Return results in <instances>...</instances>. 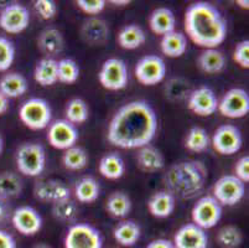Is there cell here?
<instances>
[{"label":"cell","mask_w":249,"mask_h":248,"mask_svg":"<svg viewBox=\"0 0 249 248\" xmlns=\"http://www.w3.org/2000/svg\"><path fill=\"white\" fill-rule=\"evenodd\" d=\"M110 3L112 4H115V5H119V6H123V5H128L129 4V1L128 0H124V1H121V0H119V1H118V0H113V1H110Z\"/></svg>","instance_id":"f907efd6"},{"label":"cell","mask_w":249,"mask_h":248,"mask_svg":"<svg viewBox=\"0 0 249 248\" xmlns=\"http://www.w3.org/2000/svg\"><path fill=\"white\" fill-rule=\"evenodd\" d=\"M34 78L41 87L53 86L57 81V61L52 57H44L38 61L34 70Z\"/></svg>","instance_id":"f546056e"},{"label":"cell","mask_w":249,"mask_h":248,"mask_svg":"<svg viewBox=\"0 0 249 248\" xmlns=\"http://www.w3.org/2000/svg\"><path fill=\"white\" fill-rule=\"evenodd\" d=\"M47 128V142L55 149L65 152L74 147L80 138L77 127L66 119L55 120Z\"/></svg>","instance_id":"4fadbf2b"},{"label":"cell","mask_w":249,"mask_h":248,"mask_svg":"<svg viewBox=\"0 0 249 248\" xmlns=\"http://www.w3.org/2000/svg\"><path fill=\"white\" fill-rule=\"evenodd\" d=\"M65 248H103V237L98 229L89 224H74L67 229Z\"/></svg>","instance_id":"8992f818"},{"label":"cell","mask_w":249,"mask_h":248,"mask_svg":"<svg viewBox=\"0 0 249 248\" xmlns=\"http://www.w3.org/2000/svg\"><path fill=\"white\" fill-rule=\"evenodd\" d=\"M185 35L197 46L217 49L227 38V21L221 11L206 1L194 3L185 11Z\"/></svg>","instance_id":"7a4b0ae2"},{"label":"cell","mask_w":249,"mask_h":248,"mask_svg":"<svg viewBox=\"0 0 249 248\" xmlns=\"http://www.w3.org/2000/svg\"><path fill=\"white\" fill-rule=\"evenodd\" d=\"M211 145L221 155H233L242 149L243 136H242L241 131L235 126L223 124L213 132Z\"/></svg>","instance_id":"7c38bea8"},{"label":"cell","mask_w":249,"mask_h":248,"mask_svg":"<svg viewBox=\"0 0 249 248\" xmlns=\"http://www.w3.org/2000/svg\"><path fill=\"white\" fill-rule=\"evenodd\" d=\"M187 107L192 113L200 117H210L218 109V98L212 88L201 86L191 91L187 99Z\"/></svg>","instance_id":"9a60e30c"},{"label":"cell","mask_w":249,"mask_h":248,"mask_svg":"<svg viewBox=\"0 0 249 248\" xmlns=\"http://www.w3.org/2000/svg\"><path fill=\"white\" fill-rule=\"evenodd\" d=\"M208 179V169L200 160H183L167 169L164 176L166 190L175 199L191 200L201 194Z\"/></svg>","instance_id":"3957f363"},{"label":"cell","mask_w":249,"mask_h":248,"mask_svg":"<svg viewBox=\"0 0 249 248\" xmlns=\"http://www.w3.org/2000/svg\"><path fill=\"white\" fill-rule=\"evenodd\" d=\"M15 60V46L13 41L0 36V72L8 71Z\"/></svg>","instance_id":"60d3db41"},{"label":"cell","mask_w":249,"mask_h":248,"mask_svg":"<svg viewBox=\"0 0 249 248\" xmlns=\"http://www.w3.org/2000/svg\"><path fill=\"white\" fill-rule=\"evenodd\" d=\"M166 97L171 101H181L191 93L190 91V83L185 79L174 78L169 82L165 88Z\"/></svg>","instance_id":"ab89813d"},{"label":"cell","mask_w":249,"mask_h":248,"mask_svg":"<svg viewBox=\"0 0 249 248\" xmlns=\"http://www.w3.org/2000/svg\"><path fill=\"white\" fill-rule=\"evenodd\" d=\"M34 6L36 13L44 20H52L57 15V4L53 0H37Z\"/></svg>","instance_id":"b9f144b4"},{"label":"cell","mask_w":249,"mask_h":248,"mask_svg":"<svg viewBox=\"0 0 249 248\" xmlns=\"http://www.w3.org/2000/svg\"><path fill=\"white\" fill-rule=\"evenodd\" d=\"M80 34L86 44L90 46H101L109 38V27L103 19L92 17L83 21Z\"/></svg>","instance_id":"d6986e66"},{"label":"cell","mask_w":249,"mask_h":248,"mask_svg":"<svg viewBox=\"0 0 249 248\" xmlns=\"http://www.w3.org/2000/svg\"><path fill=\"white\" fill-rule=\"evenodd\" d=\"M149 26L155 35L164 36L175 30V14L169 8H158L149 17Z\"/></svg>","instance_id":"603a6c76"},{"label":"cell","mask_w":249,"mask_h":248,"mask_svg":"<svg viewBox=\"0 0 249 248\" xmlns=\"http://www.w3.org/2000/svg\"><path fill=\"white\" fill-rule=\"evenodd\" d=\"M30 24V13L28 8L20 3H13L6 5L0 11V27L8 34L22 33Z\"/></svg>","instance_id":"5bb4252c"},{"label":"cell","mask_w":249,"mask_h":248,"mask_svg":"<svg viewBox=\"0 0 249 248\" xmlns=\"http://www.w3.org/2000/svg\"><path fill=\"white\" fill-rule=\"evenodd\" d=\"M108 248H117V247H108Z\"/></svg>","instance_id":"11a10c76"},{"label":"cell","mask_w":249,"mask_h":248,"mask_svg":"<svg viewBox=\"0 0 249 248\" xmlns=\"http://www.w3.org/2000/svg\"><path fill=\"white\" fill-rule=\"evenodd\" d=\"M135 78L142 86H155L166 76V63L158 55H146L140 58L134 68Z\"/></svg>","instance_id":"30bf717a"},{"label":"cell","mask_w":249,"mask_h":248,"mask_svg":"<svg viewBox=\"0 0 249 248\" xmlns=\"http://www.w3.org/2000/svg\"><path fill=\"white\" fill-rule=\"evenodd\" d=\"M6 215H8V210H6L5 202L3 200H0V222L6 217Z\"/></svg>","instance_id":"681fc988"},{"label":"cell","mask_w":249,"mask_h":248,"mask_svg":"<svg viewBox=\"0 0 249 248\" xmlns=\"http://www.w3.org/2000/svg\"><path fill=\"white\" fill-rule=\"evenodd\" d=\"M211 145V138L202 127H192L185 138V148L192 153H202Z\"/></svg>","instance_id":"836d02e7"},{"label":"cell","mask_w":249,"mask_h":248,"mask_svg":"<svg viewBox=\"0 0 249 248\" xmlns=\"http://www.w3.org/2000/svg\"><path fill=\"white\" fill-rule=\"evenodd\" d=\"M233 60L242 68H249V41L242 40L235 45Z\"/></svg>","instance_id":"7bdbcfd3"},{"label":"cell","mask_w":249,"mask_h":248,"mask_svg":"<svg viewBox=\"0 0 249 248\" xmlns=\"http://www.w3.org/2000/svg\"><path fill=\"white\" fill-rule=\"evenodd\" d=\"M9 109V99L0 93V115L5 114Z\"/></svg>","instance_id":"c3c4849f"},{"label":"cell","mask_w":249,"mask_h":248,"mask_svg":"<svg viewBox=\"0 0 249 248\" xmlns=\"http://www.w3.org/2000/svg\"><path fill=\"white\" fill-rule=\"evenodd\" d=\"M33 248H52V247L50 245H47V243L40 242V243H36Z\"/></svg>","instance_id":"816d5d0a"},{"label":"cell","mask_w":249,"mask_h":248,"mask_svg":"<svg viewBox=\"0 0 249 248\" xmlns=\"http://www.w3.org/2000/svg\"><path fill=\"white\" fill-rule=\"evenodd\" d=\"M234 176L244 184L249 183V155H243L235 163Z\"/></svg>","instance_id":"f6af8a7d"},{"label":"cell","mask_w":249,"mask_h":248,"mask_svg":"<svg viewBox=\"0 0 249 248\" xmlns=\"http://www.w3.org/2000/svg\"><path fill=\"white\" fill-rule=\"evenodd\" d=\"M142 236V229L133 220H124L113 229V237L123 247H133Z\"/></svg>","instance_id":"484cf974"},{"label":"cell","mask_w":249,"mask_h":248,"mask_svg":"<svg viewBox=\"0 0 249 248\" xmlns=\"http://www.w3.org/2000/svg\"><path fill=\"white\" fill-rule=\"evenodd\" d=\"M108 213L114 218H125L132 211V200L123 191H114L106 202Z\"/></svg>","instance_id":"1f68e13d"},{"label":"cell","mask_w":249,"mask_h":248,"mask_svg":"<svg viewBox=\"0 0 249 248\" xmlns=\"http://www.w3.org/2000/svg\"><path fill=\"white\" fill-rule=\"evenodd\" d=\"M3 148H4V140L1 134H0V154H1V152H3Z\"/></svg>","instance_id":"db71d44e"},{"label":"cell","mask_w":249,"mask_h":248,"mask_svg":"<svg viewBox=\"0 0 249 248\" xmlns=\"http://www.w3.org/2000/svg\"><path fill=\"white\" fill-rule=\"evenodd\" d=\"M88 161H89V158H88L87 152L77 145L65 150L62 155L63 167L72 172H80V170L85 169L88 165Z\"/></svg>","instance_id":"e575fe53"},{"label":"cell","mask_w":249,"mask_h":248,"mask_svg":"<svg viewBox=\"0 0 249 248\" xmlns=\"http://www.w3.org/2000/svg\"><path fill=\"white\" fill-rule=\"evenodd\" d=\"M28 90V79L19 72H9L0 78V93L8 99L21 97Z\"/></svg>","instance_id":"7402d4cb"},{"label":"cell","mask_w":249,"mask_h":248,"mask_svg":"<svg viewBox=\"0 0 249 248\" xmlns=\"http://www.w3.org/2000/svg\"><path fill=\"white\" fill-rule=\"evenodd\" d=\"M216 241L221 248H239L243 243V233L237 226L227 225L218 229Z\"/></svg>","instance_id":"8d00e7d4"},{"label":"cell","mask_w":249,"mask_h":248,"mask_svg":"<svg viewBox=\"0 0 249 248\" xmlns=\"http://www.w3.org/2000/svg\"><path fill=\"white\" fill-rule=\"evenodd\" d=\"M37 46L40 51L49 56H55L61 54L65 47V38L62 33L55 27H46L38 35Z\"/></svg>","instance_id":"cb8c5ba5"},{"label":"cell","mask_w":249,"mask_h":248,"mask_svg":"<svg viewBox=\"0 0 249 248\" xmlns=\"http://www.w3.org/2000/svg\"><path fill=\"white\" fill-rule=\"evenodd\" d=\"M173 243L175 248H207L208 235L195 224H186L176 231Z\"/></svg>","instance_id":"ac0fdd59"},{"label":"cell","mask_w":249,"mask_h":248,"mask_svg":"<svg viewBox=\"0 0 249 248\" xmlns=\"http://www.w3.org/2000/svg\"><path fill=\"white\" fill-rule=\"evenodd\" d=\"M22 180L19 175L11 172L0 174V200H11L20 196L22 192Z\"/></svg>","instance_id":"d6a6232c"},{"label":"cell","mask_w":249,"mask_h":248,"mask_svg":"<svg viewBox=\"0 0 249 248\" xmlns=\"http://www.w3.org/2000/svg\"><path fill=\"white\" fill-rule=\"evenodd\" d=\"M102 87L108 91H122L129 82L126 63L122 58L110 57L104 61L98 72Z\"/></svg>","instance_id":"52a82bcc"},{"label":"cell","mask_w":249,"mask_h":248,"mask_svg":"<svg viewBox=\"0 0 249 248\" xmlns=\"http://www.w3.org/2000/svg\"><path fill=\"white\" fill-rule=\"evenodd\" d=\"M137 165L144 172H160L165 167V156L159 148L148 144L138 152Z\"/></svg>","instance_id":"ffe728a7"},{"label":"cell","mask_w":249,"mask_h":248,"mask_svg":"<svg viewBox=\"0 0 249 248\" xmlns=\"http://www.w3.org/2000/svg\"><path fill=\"white\" fill-rule=\"evenodd\" d=\"M119 46L124 50H137L145 44L146 34L142 27L137 24H129L122 27L117 36Z\"/></svg>","instance_id":"4316f807"},{"label":"cell","mask_w":249,"mask_h":248,"mask_svg":"<svg viewBox=\"0 0 249 248\" xmlns=\"http://www.w3.org/2000/svg\"><path fill=\"white\" fill-rule=\"evenodd\" d=\"M223 117L230 119H239L249 113V95L241 87L231 88L218 101V109Z\"/></svg>","instance_id":"8fae6325"},{"label":"cell","mask_w":249,"mask_h":248,"mask_svg":"<svg viewBox=\"0 0 249 248\" xmlns=\"http://www.w3.org/2000/svg\"><path fill=\"white\" fill-rule=\"evenodd\" d=\"M161 52L170 58H178L185 55L187 50V38L181 31H171L161 36L160 41Z\"/></svg>","instance_id":"d4e9b609"},{"label":"cell","mask_w":249,"mask_h":248,"mask_svg":"<svg viewBox=\"0 0 249 248\" xmlns=\"http://www.w3.org/2000/svg\"><path fill=\"white\" fill-rule=\"evenodd\" d=\"M197 65L205 74H219L226 67V56L217 49H206L198 56Z\"/></svg>","instance_id":"f1b7e54d"},{"label":"cell","mask_w":249,"mask_h":248,"mask_svg":"<svg viewBox=\"0 0 249 248\" xmlns=\"http://www.w3.org/2000/svg\"><path fill=\"white\" fill-rule=\"evenodd\" d=\"M34 196L38 201L56 204L58 201L71 199V191L69 186L61 180H38L34 185Z\"/></svg>","instance_id":"e0dca14e"},{"label":"cell","mask_w":249,"mask_h":248,"mask_svg":"<svg viewBox=\"0 0 249 248\" xmlns=\"http://www.w3.org/2000/svg\"><path fill=\"white\" fill-rule=\"evenodd\" d=\"M78 213L76 202L72 199L52 204V216L61 222H71Z\"/></svg>","instance_id":"f35d334b"},{"label":"cell","mask_w":249,"mask_h":248,"mask_svg":"<svg viewBox=\"0 0 249 248\" xmlns=\"http://www.w3.org/2000/svg\"><path fill=\"white\" fill-rule=\"evenodd\" d=\"M13 226L22 236H35L41 231L44 220L33 206H20L11 216Z\"/></svg>","instance_id":"2e32d148"},{"label":"cell","mask_w":249,"mask_h":248,"mask_svg":"<svg viewBox=\"0 0 249 248\" xmlns=\"http://www.w3.org/2000/svg\"><path fill=\"white\" fill-rule=\"evenodd\" d=\"M19 118L22 124L31 131L46 129L52 120L51 106L46 99L34 97L20 106Z\"/></svg>","instance_id":"5b68a950"},{"label":"cell","mask_w":249,"mask_h":248,"mask_svg":"<svg viewBox=\"0 0 249 248\" xmlns=\"http://www.w3.org/2000/svg\"><path fill=\"white\" fill-rule=\"evenodd\" d=\"M65 119L69 120L70 123L77 126L87 122L89 118V108L85 99L82 98H72L71 101L67 102L66 109H65Z\"/></svg>","instance_id":"d590c367"},{"label":"cell","mask_w":249,"mask_h":248,"mask_svg":"<svg viewBox=\"0 0 249 248\" xmlns=\"http://www.w3.org/2000/svg\"><path fill=\"white\" fill-rule=\"evenodd\" d=\"M223 209L212 195L202 196L194 205L191 211L192 224L202 229H213L222 218Z\"/></svg>","instance_id":"ba28073f"},{"label":"cell","mask_w":249,"mask_h":248,"mask_svg":"<svg viewBox=\"0 0 249 248\" xmlns=\"http://www.w3.org/2000/svg\"><path fill=\"white\" fill-rule=\"evenodd\" d=\"M237 4H239V5H241L242 8H244V9H248L249 8V1H248V0H244V1H241V0H238V1H237Z\"/></svg>","instance_id":"f5cc1de1"},{"label":"cell","mask_w":249,"mask_h":248,"mask_svg":"<svg viewBox=\"0 0 249 248\" xmlns=\"http://www.w3.org/2000/svg\"><path fill=\"white\" fill-rule=\"evenodd\" d=\"M145 248H175L173 241L166 240V238H156L148 243Z\"/></svg>","instance_id":"7dc6e473"},{"label":"cell","mask_w":249,"mask_h":248,"mask_svg":"<svg viewBox=\"0 0 249 248\" xmlns=\"http://www.w3.org/2000/svg\"><path fill=\"white\" fill-rule=\"evenodd\" d=\"M80 66L72 58H62L57 61V81L63 85L76 83L80 78Z\"/></svg>","instance_id":"74e56055"},{"label":"cell","mask_w":249,"mask_h":248,"mask_svg":"<svg viewBox=\"0 0 249 248\" xmlns=\"http://www.w3.org/2000/svg\"><path fill=\"white\" fill-rule=\"evenodd\" d=\"M98 172L108 180H118L125 172V163L118 153H107L99 160Z\"/></svg>","instance_id":"83f0119b"},{"label":"cell","mask_w":249,"mask_h":248,"mask_svg":"<svg viewBox=\"0 0 249 248\" xmlns=\"http://www.w3.org/2000/svg\"><path fill=\"white\" fill-rule=\"evenodd\" d=\"M246 195V184L234 175L221 176L212 188V196L221 206H234L243 200Z\"/></svg>","instance_id":"9c48e42d"},{"label":"cell","mask_w":249,"mask_h":248,"mask_svg":"<svg viewBox=\"0 0 249 248\" xmlns=\"http://www.w3.org/2000/svg\"><path fill=\"white\" fill-rule=\"evenodd\" d=\"M15 163L20 174L37 177L46 168V152L38 143H24L17 150Z\"/></svg>","instance_id":"277c9868"},{"label":"cell","mask_w":249,"mask_h":248,"mask_svg":"<svg viewBox=\"0 0 249 248\" xmlns=\"http://www.w3.org/2000/svg\"><path fill=\"white\" fill-rule=\"evenodd\" d=\"M76 4L82 13L94 17L104 10L107 3L104 0H78Z\"/></svg>","instance_id":"ee69618b"},{"label":"cell","mask_w":249,"mask_h":248,"mask_svg":"<svg viewBox=\"0 0 249 248\" xmlns=\"http://www.w3.org/2000/svg\"><path fill=\"white\" fill-rule=\"evenodd\" d=\"M0 248H17L14 236L4 229H0Z\"/></svg>","instance_id":"bcb514c9"},{"label":"cell","mask_w":249,"mask_h":248,"mask_svg":"<svg viewBox=\"0 0 249 248\" xmlns=\"http://www.w3.org/2000/svg\"><path fill=\"white\" fill-rule=\"evenodd\" d=\"M156 132L155 109L144 99H135L114 113L108 126L107 139L119 149H140L153 142Z\"/></svg>","instance_id":"6da1fadb"},{"label":"cell","mask_w":249,"mask_h":248,"mask_svg":"<svg viewBox=\"0 0 249 248\" xmlns=\"http://www.w3.org/2000/svg\"><path fill=\"white\" fill-rule=\"evenodd\" d=\"M101 194V186L93 176H83L74 185V197L81 204H92Z\"/></svg>","instance_id":"4dcf8cb0"},{"label":"cell","mask_w":249,"mask_h":248,"mask_svg":"<svg viewBox=\"0 0 249 248\" xmlns=\"http://www.w3.org/2000/svg\"><path fill=\"white\" fill-rule=\"evenodd\" d=\"M176 208V199L167 190L156 191L148 201V210L155 218H167Z\"/></svg>","instance_id":"44dd1931"}]
</instances>
